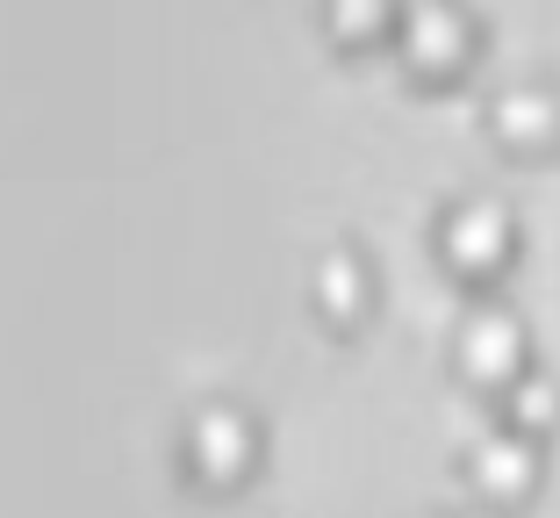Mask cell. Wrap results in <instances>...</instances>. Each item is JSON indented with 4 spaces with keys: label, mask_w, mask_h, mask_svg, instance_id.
<instances>
[{
    "label": "cell",
    "mask_w": 560,
    "mask_h": 518,
    "mask_svg": "<svg viewBox=\"0 0 560 518\" xmlns=\"http://www.w3.org/2000/svg\"><path fill=\"white\" fill-rule=\"evenodd\" d=\"M503 245V217H495L489 202H475V209H460L453 217V252H467V260H481V252Z\"/></svg>",
    "instance_id": "cell-3"
},
{
    "label": "cell",
    "mask_w": 560,
    "mask_h": 518,
    "mask_svg": "<svg viewBox=\"0 0 560 518\" xmlns=\"http://www.w3.org/2000/svg\"><path fill=\"white\" fill-rule=\"evenodd\" d=\"M481 475H489V483H517V475H525V447H517V439H489V447H481Z\"/></svg>",
    "instance_id": "cell-4"
},
{
    "label": "cell",
    "mask_w": 560,
    "mask_h": 518,
    "mask_svg": "<svg viewBox=\"0 0 560 518\" xmlns=\"http://www.w3.org/2000/svg\"><path fill=\"white\" fill-rule=\"evenodd\" d=\"M467 360H475V368H511L517 360V324L511 318H475L467 324Z\"/></svg>",
    "instance_id": "cell-1"
},
{
    "label": "cell",
    "mask_w": 560,
    "mask_h": 518,
    "mask_svg": "<svg viewBox=\"0 0 560 518\" xmlns=\"http://www.w3.org/2000/svg\"><path fill=\"white\" fill-rule=\"evenodd\" d=\"M453 44H460V22H453V8H439V0L410 8V50H424V58H445Z\"/></svg>",
    "instance_id": "cell-2"
},
{
    "label": "cell",
    "mask_w": 560,
    "mask_h": 518,
    "mask_svg": "<svg viewBox=\"0 0 560 518\" xmlns=\"http://www.w3.org/2000/svg\"><path fill=\"white\" fill-rule=\"evenodd\" d=\"M381 0H338V22H374Z\"/></svg>",
    "instance_id": "cell-5"
}]
</instances>
